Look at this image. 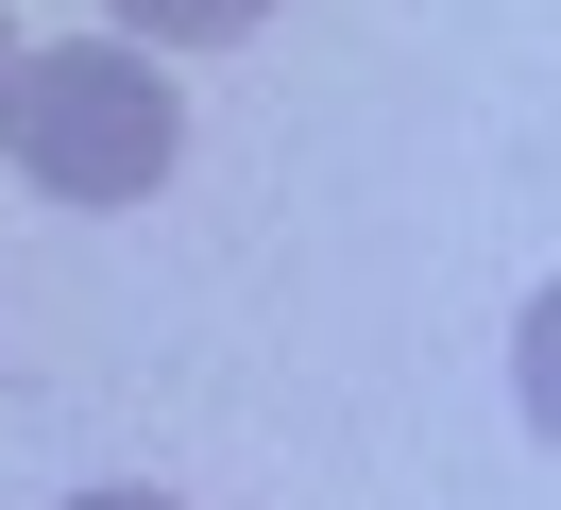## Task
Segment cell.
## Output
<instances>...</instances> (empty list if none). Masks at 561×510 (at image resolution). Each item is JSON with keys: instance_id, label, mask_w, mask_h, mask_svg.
<instances>
[{"instance_id": "3", "label": "cell", "mask_w": 561, "mask_h": 510, "mask_svg": "<svg viewBox=\"0 0 561 510\" xmlns=\"http://www.w3.org/2000/svg\"><path fill=\"white\" fill-rule=\"evenodd\" d=\"M69 510H171V494H69Z\"/></svg>"}, {"instance_id": "2", "label": "cell", "mask_w": 561, "mask_h": 510, "mask_svg": "<svg viewBox=\"0 0 561 510\" xmlns=\"http://www.w3.org/2000/svg\"><path fill=\"white\" fill-rule=\"evenodd\" d=\"M119 18H137V34H171V52H239L273 0H119Z\"/></svg>"}, {"instance_id": "1", "label": "cell", "mask_w": 561, "mask_h": 510, "mask_svg": "<svg viewBox=\"0 0 561 510\" xmlns=\"http://www.w3.org/2000/svg\"><path fill=\"white\" fill-rule=\"evenodd\" d=\"M0 154L35 170L51 204H137V188H171L187 120L153 86V52L69 34V52H0Z\"/></svg>"}, {"instance_id": "4", "label": "cell", "mask_w": 561, "mask_h": 510, "mask_svg": "<svg viewBox=\"0 0 561 510\" xmlns=\"http://www.w3.org/2000/svg\"><path fill=\"white\" fill-rule=\"evenodd\" d=\"M0 52H18V34H0Z\"/></svg>"}]
</instances>
